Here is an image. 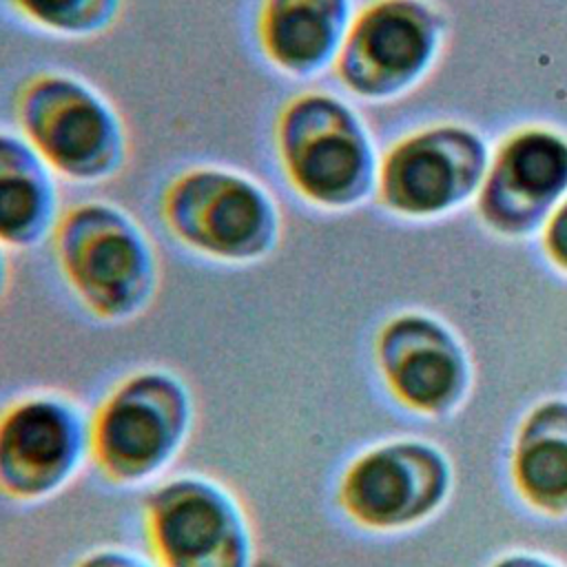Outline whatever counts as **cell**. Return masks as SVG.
<instances>
[{"label":"cell","mask_w":567,"mask_h":567,"mask_svg":"<svg viewBox=\"0 0 567 567\" xmlns=\"http://www.w3.org/2000/svg\"><path fill=\"white\" fill-rule=\"evenodd\" d=\"M53 246L66 286L100 321L126 323L153 306L162 281L159 255L126 208L104 199L66 208Z\"/></svg>","instance_id":"obj_1"},{"label":"cell","mask_w":567,"mask_h":567,"mask_svg":"<svg viewBox=\"0 0 567 567\" xmlns=\"http://www.w3.org/2000/svg\"><path fill=\"white\" fill-rule=\"evenodd\" d=\"M16 120L60 179L104 184L131 162V133L120 109L71 71L31 75L16 95Z\"/></svg>","instance_id":"obj_2"},{"label":"cell","mask_w":567,"mask_h":567,"mask_svg":"<svg viewBox=\"0 0 567 567\" xmlns=\"http://www.w3.org/2000/svg\"><path fill=\"white\" fill-rule=\"evenodd\" d=\"M159 210L182 246L228 266L264 261L284 233L275 195L257 177L217 164L175 175L162 193Z\"/></svg>","instance_id":"obj_3"},{"label":"cell","mask_w":567,"mask_h":567,"mask_svg":"<svg viewBox=\"0 0 567 567\" xmlns=\"http://www.w3.org/2000/svg\"><path fill=\"white\" fill-rule=\"evenodd\" d=\"M195 423L188 385L168 370L122 379L91 419V458L115 485L159 478L184 450Z\"/></svg>","instance_id":"obj_4"},{"label":"cell","mask_w":567,"mask_h":567,"mask_svg":"<svg viewBox=\"0 0 567 567\" xmlns=\"http://www.w3.org/2000/svg\"><path fill=\"white\" fill-rule=\"evenodd\" d=\"M275 148L290 186L310 204L346 208L372 182V148L357 115L328 93H299L275 122Z\"/></svg>","instance_id":"obj_5"},{"label":"cell","mask_w":567,"mask_h":567,"mask_svg":"<svg viewBox=\"0 0 567 567\" xmlns=\"http://www.w3.org/2000/svg\"><path fill=\"white\" fill-rule=\"evenodd\" d=\"M151 558L159 567H255L250 518L221 481L182 474L144 503Z\"/></svg>","instance_id":"obj_6"},{"label":"cell","mask_w":567,"mask_h":567,"mask_svg":"<svg viewBox=\"0 0 567 567\" xmlns=\"http://www.w3.org/2000/svg\"><path fill=\"white\" fill-rule=\"evenodd\" d=\"M91 458V421L62 392H31L0 412V494L38 503L60 494Z\"/></svg>","instance_id":"obj_7"},{"label":"cell","mask_w":567,"mask_h":567,"mask_svg":"<svg viewBox=\"0 0 567 567\" xmlns=\"http://www.w3.org/2000/svg\"><path fill=\"white\" fill-rule=\"evenodd\" d=\"M450 485L445 458L419 441H394L359 454L339 481V505L361 527L401 529L427 516Z\"/></svg>","instance_id":"obj_8"},{"label":"cell","mask_w":567,"mask_h":567,"mask_svg":"<svg viewBox=\"0 0 567 567\" xmlns=\"http://www.w3.org/2000/svg\"><path fill=\"white\" fill-rule=\"evenodd\" d=\"M377 354L388 388L412 410L443 412L467 388L461 348L430 319H394L379 334Z\"/></svg>","instance_id":"obj_9"},{"label":"cell","mask_w":567,"mask_h":567,"mask_svg":"<svg viewBox=\"0 0 567 567\" xmlns=\"http://www.w3.org/2000/svg\"><path fill=\"white\" fill-rule=\"evenodd\" d=\"M427 31L416 9L385 0L365 9L346 35L337 58L341 80L361 95L396 89L425 58Z\"/></svg>","instance_id":"obj_10"},{"label":"cell","mask_w":567,"mask_h":567,"mask_svg":"<svg viewBox=\"0 0 567 567\" xmlns=\"http://www.w3.org/2000/svg\"><path fill=\"white\" fill-rule=\"evenodd\" d=\"M62 215L60 175L22 133L0 128V244L9 252L38 248Z\"/></svg>","instance_id":"obj_11"},{"label":"cell","mask_w":567,"mask_h":567,"mask_svg":"<svg viewBox=\"0 0 567 567\" xmlns=\"http://www.w3.org/2000/svg\"><path fill=\"white\" fill-rule=\"evenodd\" d=\"M350 31L348 0H264L257 38L286 75L310 78L337 62Z\"/></svg>","instance_id":"obj_12"},{"label":"cell","mask_w":567,"mask_h":567,"mask_svg":"<svg viewBox=\"0 0 567 567\" xmlns=\"http://www.w3.org/2000/svg\"><path fill=\"white\" fill-rule=\"evenodd\" d=\"M514 481L523 498L540 512H567V403L538 405L518 430Z\"/></svg>","instance_id":"obj_13"},{"label":"cell","mask_w":567,"mask_h":567,"mask_svg":"<svg viewBox=\"0 0 567 567\" xmlns=\"http://www.w3.org/2000/svg\"><path fill=\"white\" fill-rule=\"evenodd\" d=\"M567 182V148L543 133H529L512 142L498 164L489 195V215L498 221L509 219L514 226L523 217L540 213Z\"/></svg>","instance_id":"obj_14"},{"label":"cell","mask_w":567,"mask_h":567,"mask_svg":"<svg viewBox=\"0 0 567 567\" xmlns=\"http://www.w3.org/2000/svg\"><path fill=\"white\" fill-rule=\"evenodd\" d=\"M463 148L461 137L447 142V133L399 146L383 168L385 199L408 213H430L445 206L458 193L456 153Z\"/></svg>","instance_id":"obj_15"},{"label":"cell","mask_w":567,"mask_h":567,"mask_svg":"<svg viewBox=\"0 0 567 567\" xmlns=\"http://www.w3.org/2000/svg\"><path fill=\"white\" fill-rule=\"evenodd\" d=\"M126 0H9L33 27L58 38H97L111 31Z\"/></svg>","instance_id":"obj_16"},{"label":"cell","mask_w":567,"mask_h":567,"mask_svg":"<svg viewBox=\"0 0 567 567\" xmlns=\"http://www.w3.org/2000/svg\"><path fill=\"white\" fill-rule=\"evenodd\" d=\"M73 567H159L153 558H144L126 547H97L86 551Z\"/></svg>","instance_id":"obj_17"},{"label":"cell","mask_w":567,"mask_h":567,"mask_svg":"<svg viewBox=\"0 0 567 567\" xmlns=\"http://www.w3.org/2000/svg\"><path fill=\"white\" fill-rule=\"evenodd\" d=\"M547 248L551 257L567 268V206L551 219L547 230Z\"/></svg>","instance_id":"obj_18"},{"label":"cell","mask_w":567,"mask_h":567,"mask_svg":"<svg viewBox=\"0 0 567 567\" xmlns=\"http://www.w3.org/2000/svg\"><path fill=\"white\" fill-rule=\"evenodd\" d=\"M11 281H13V268H11V257L9 250L0 244V306L4 303L9 290H11Z\"/></svg>","instance_id":"obj_19"},{"label":"cell","mask_w":567,"mask_h":567,"mask_svg":"<svg viewBox=\"0 0 567 567\" xmlns=\"http://www.w3.org/2000/svg\"><path fill=\"white\" fill-rule=\"evenodd\" d=\"M494 567H556V565H549L540 558H532V556H507L503 560H498Z\"/></svg>","instance_id":"obj_20"}]
</instances>
